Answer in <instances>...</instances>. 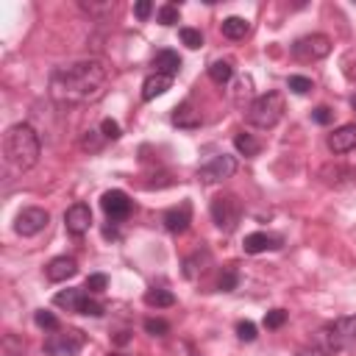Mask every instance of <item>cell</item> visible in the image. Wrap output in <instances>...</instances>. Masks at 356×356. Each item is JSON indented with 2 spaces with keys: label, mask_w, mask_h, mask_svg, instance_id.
I'll return each mask as SVG.
<instances>
[{
  "label": "cell",
  "mask_w": 356,
  "mask_h": 356,
  "mask_svg": "<svg viewBox=\"0 0 356 356\" xmlns=\"http://www.w3.org/2000/svg\"><path fill=\"white\" fill-rule=\"evenodd\" d=\"M248 31H250V25L245 17H225L222 19V36H228V39H245Z\"/></svg>",
  "instance_id": "cell-22"
},
{
  "label": "cell",
  "mask_w": 356,
  "mask_h": 356,
  "mask_svg": "<svg viewBox=\"0 0 356 356\" xmlns=\"http://www.w3.org/2000/svg\"><path fill=\"white\" fill-rule=\"evenodd\" d=\"M153 67H156L153 72H161V75L175 78L178 70H181V58H178L175 50H159V53L153 56Z\"/></svg>",
  "instance_id": "cell-18"
},
{
  "label": "cell",
  "mask_w": 356,
  "mask_h": 356,
  "mask_svg": "<svg viewBox=\"0 0 356 356\" xmlns=\"http://www.w3.org/2000/svg\"><path fill=\"white\" fill-rule=\"evenodd\" d=\"M350 106H353V111H356V95H353V97H350Z\"/></svg>",
  "instance_id": "cell-43"
},
{
  "label": "cell",
  "mask_w": 356,
  "mask_h": 356,
  "mask_svg": "<svg viewBox=\"0 0 356 356\" xmlns=\"http://www.w3.org/2000/svg\"><path fill=\"white\" fill-rule=\"evenodd\" d=\"M81 8L89 14H103V11H114V3H81Z\"/></svg>",
  "instance_id": "cell-40"
},
{
  "label": "cell",
  "mask_w": 356,
  "mask_h": 356,
  "mask_svg": "<svg viewBox=\"0 0 356 356\" xmlns=\"http://www.w3.org/2000/svg\"><path fill=\"white\" fill-rule=\"evenodd\" d=\"M239 217H242V203L236 200V195L225 192L211 200V220L217 222L220 231H234Z\"/></svg>",
  "instance_id": "cell-6"
},
{
  "label": "cell",
  "mask_w": 356,
  "mask_h": 356,
  "mask_svg": "<svg viewBox=\"0 0 356 356\" xmlns=\"http://www.w3.org/2000/svg\"><path fill=\"white\" fill-rule=\"evenodd\" d=\"M64 225L72 236H83L92 225V209L86 203H72L67 211H64Z\"/></svg>",
  "instance_id": "cell-10"
},
{
  "label": "cell",
  "mask_w": 356,
  "mask_h": 356,
  "mask_svg": "<svg viewBox=\"0 0 356 356\" xmlns=\"http://www.w3.org/2000/svg\"><path fill=\"white\" fill-rule=\"evenodd\" d=\"M320 181L325 186H348V184H356V170L345 164H325L320 167Z\"/></svg>",
  "instance_id": "cell-13"
},
{
  "label": "cell",
  "mask_w": 356,
  "mask_h": 356,
  "mask_svg": "<svg viewBox=\"0 0 356 356\" xmlns=\"http://www.w3.org/2000/svg\"><path fill=\"white\" fill-rule=\"evenodd\" d=\"M281 236L278 234H267V231H253V234H248L245 236V242H242V248H245V253H250V256H256V253H264V250H278L281 248Z\"/></svg>",
  "instance_id": "cell-12"
},
{
  "label": "cell",
  "mask_w": 356,
  "mask_h": 356,
  "mask_svg": "<svg viewBox=\"0 0 356 356\" xmlns=\"http://www.w3.org/2000/svg\"><path fill=\"white\" fill-rule=\"evenodd\" d=\"M298 356H328V350L320 348V345H306V348L298 350Z\"/></svg>",
  "instance_id": "cell-42"
},
{
  "label": "cell",
  "mask_w": 356,
  "mask_h": 356,
  "mask_svg": "<svg viewBox=\"0 0 356 356\" xmlns=\"http://www.w3.org/2000/svg\"><path fill=\"white\" fill-rule=\"evenodd\" d=\"M331 53V39L325 33H312V36H300L292 44V56L298 61H320Z\"/></svg>",
  "instance_id": "cell-7"
},
{
  "label": "cell",
  "mask_w": 356,
  "mask_h": 356,
  "mask_svg": "<svg viewBox=\"0 0 356 356\" xmlns=\"http://www.w3.org/2000/svg\"><path fill=\"white\" fill-rule=\"evenodd\" d=\"M170 86H172V78H170V75H161V72H150V75L142 81V97H145V100H153V97L164 95Z\"/></svg>",
  "instance_id": "cell-17"
},
{
  "label": "cell",
  "mask_w": 356,
  "mask_h": 356,
  "mask_svg": "<svg viewBox=\"0 0 356 356\" xmlns=\"http://www.w3.org/2000/svg\"><path fill=\"white\" fill-rule=\"evenodd\" d=\"M33 320H36V325H39V328H47V331H58V320H56V314H53V312H44V309H39Z\"/></svg>",
  "instance_id": "cell-30"
},
{
  "label": "cell",
  "mask_w": 356,
  "mask_h": 356,
  "mask_svg": "<svg viewBox=\"0 0 356 356\" xmlns=\"http://www.w3.org/2000/svg\"><path fill=\"white\" fill-rule=\"evenodd\" d=\"M145 303L147 306H156V309H164V306H172L175 303V295L170 289H147L145 292Z\"/></svg>",
  "instance_id": "cell-23"
},
{
  "label": "cell",
  "mask_w": 356,
  "mask_h": 356,
  "mask_svg": "<svg viewBox=\"0 0 356 356\" xmlns=\"http://www.w3.org/2000/svg\"><path fill=\"white\" fill-rule=\"evenodd\" d=\"M320 339H323L328 353H337V350H345V348L356 345V314L337 317L334 323H325L323 331H320Z\"/></svg>",
  "instance_id": "cell-4"
},
{
  "label": "cell",
  "mask_w": 356,
  "mask_h": 356,
  "mask_svg": "<svg viewBox=\"0 0 356 356\" xmlns=\"http://www.w3.org/2000/svg\"><path fill=\"white\" fill-rule=\"evenodd\" d=\"M108 67L97 58L72 61L67 67L53 70L50 75V97L58 106H86L106 95Z\"/></svg>",
  "instance_id": "cell-1"
},
{
  "label": "cell",
  "mask_w": 356,
  "mask_h": 356,
  "mask_svg": "<svg viewBox=\"0 0 356 356\" xmlns=\"http://www.w3.org/2000/svg\"><path fill=\"white\" fill-rule=\"evenodd\" d=\"M178 36H181V42H184L186 47H192V50H197V47L203 44V33L195 31V28H181Z\"/></svg>",
  "instance_id": "cell-27"
},
{
  "label": "cell",
  "mask_w": 356,
  "mask_h": 356,
  "mask_svg": "<svg viewBox=\"0 0 356 356\" xmlns=\"http://www.w3.org/2000/svg\"><path fill=\"white\" fill-rule=\"evenodd\" d=\"M209 264H211V253H209L206 248H200V250H195V253L184 261V275H186V278H197L200 273L209 270Z\"/></svg>",
  "instance_id": "cell-19"
},
{
  "label": "cell",
  "mask_w": 356,
  "mask_h": 356,
  "mask_svg": "<svg viewBox=\"0 0 356 356\" xmlns=\"http://www.w3.org/2000/svg\"><path fill=\"white\" fill-rule=\"evenodd\" d=\"M172 125H178V128H197L200 125V111H195L189 103H181L172 111Z\"/></svg>",
  "instance_id": "cell-20"
},
{
  "label": "cell",
  "mask_w": 356,
  "mask_h": 356,
  "mask_svg": "<svg viewBox=\"0 0 356 356\" xmlns=\"http://www.w3.org/2000/svg\"><path fill=\"white\" fill-rule=\"evenodd\" d=\"M100 134L106 136V139H120V122L117 120H111V117H106L103 122H100Z\"/></svg>",
  "instance_id": "cell-34"
},
{
  "label": "cell",
  "mask_w": 356,
  "mask_h": 356,
  "mask_svg": "<svg viewBox=\"0 0 356 356\" xmlns=\"http://www.w3.org/2000/svg\"><path fill=\"white\" fill-rule=\"evenodd\" d=\"M83 298H86L83 289H61V292L53 298V303L61 306V309H67V312H78L81 303H83Z\"/></svg>",
  "instance_id": "cell-21"
},
{
  "label": "cell",
  "mask_w": 356,
  "mask_h": 356,
  "mask_svg": "<svg viewBox=\"0 0 356 356\" xmlns=\"http://www.w3.org/2000/svg\"><path fill=\"white\" fill-rule=\"evenodd\" d=\"M39 153H42L39 134L28 122H17V125H11L6 131V136H3V156H6V161L14 170L25 172V170L36 167Z\"/></svg>",
  "instance_id": "cell-2"
},
{
  "label": "cell",
  "mask_w": 356,
  "mask_h": 356,
  "mask_svg": "<svg viewBox=\"0 0 356 356\" xmlns=\"http://www.w3.org/2000/svg\"><path fill=\"white\" fill-rule=\"evenodd\" d=\"M234 172H236V161H234V156L220 153V156L209 159V161L197 170V178H200L203 184H220V181L231 178Z\"/></svg>",
  "instance_id": "cell-8"
},
{
  "label": "cell",
  "mask_w": 356,
  "mask_h": 356,
  "mask_svg": "<svg viewBox=\"0 0 356 356\" xmlns=\"http://www.w3.org/2000/svg\"><path fill=\"white\" fill-rule=\"evenodd\" d=\"M331 117H334V114H331V108H328V106H317V108L312 111V120H314L317 125H328V122H331Z\"/></svg>",
  "instance_id": "cell-39"
},
{
  "label": "cell",
  "mask_w": 356,
  "mask_h": 356,
  "mask_svg": "<svg viewBox=\"0 0 356 356\" xmlns=\"http://www.w3.org/2000/svg\"><path fill=\"white\" fill-rule=\"evenodd\" d=\"M150 11H153V6H150L147 0H139V3L134 6V14H136L139 19H147V17H150Z\"/></svg>",
  "instance_id": "cell-41"
},
{
  "label": "cell",
  "mask_w": 356,
  "mask_h": 356,
  "mask_svg": "<svg viewBox=\"0 0 356 356\" xmlns=\"http://www.w3.org/2000/svg\"><path fill=\"white\" fill-rule=\"evenodd\" d=\"M103 139H106V136H103L100 131H86V134L81 136V147L89 150V153H95V150L103 147Z\"/></svg>",
  "instance_id": "cell-26"
},
{
  "label": "cell",
  "mask_w": 356,
  "mask_h": 356,
  "mask_svg": "<svg viewBox=\"0 0 356 356\" xmlns=\"http://www.w3.org/2000/svg\"><path fill=\"white\" fill-rule=\"evenodd\" d=\"M234 89H236V92H234V103H236V106H242V97L248 100V97L253 95V83H250V78H239Z\"/></svg>",
  "instance_id": "cell-29"
},
{
  "label": "cell",
  "mask_w": 356,
  "mask_h": 356,
  "mask_svg": "<svg viewBox=\"0 0 356 356\" xmlns=\"http://www.w3.org/2000/svg\"><path fill=\"white\" fill-rule=\"evenodd\" d=\"M231 75H234L231 61H211V64H209V78H211L214 83H228Z\"/></svg>",
  "instance_id": "cell-24"
},
{
  "label": "cell",
  "mask_w": 356,
  "mask_h": 356,
  "mask_svg": "<svg viewBox=\"0 0 356 356\" xmlns=\"http://www.w3.org/2000/svg\"><path fill=\"white\" fill-rule=\"evenodd\" d=\"M161 222H164V228H167L170 234H181V231H186V225L192 222V206H189V203H181V206L167 209L164 217H161Z\"/></svg>",
  "instance_id": "cell-14"
},
{
  "label": "cell",
  "mask_w": 356,
  "mask_h": 356,
  "mask_svg": "<svg viewBox=\"0 0 356 356\" xmlns=\"http://www.w3.org/2000/svg\"><path fill=\"white\" fill-rule=\"evenodd\" d=\"M78 314H89V317H100L103 314V306L97 303V300H92L89 295L83 298V303H81V309H78Z\"/></svg>",
  "instance_id": "cell-37"
},
{
  "label": "cell",
  "mask_w": 356,
  "mask_h": 356,
  "mask_svg": "<svg viewBox=\"0 0 356 356\" xmlns=\"http://www.w3.org/2000/svg\"><path fill=\"white\" fill-rule=\"evenodd\" d=\"M284 323H286V312L284 309H273V312L264 314V325L267 328H281Z\"/></svg>",
  "instance_id": "cell-35"
},
{
  "label": "cell",
  "mask_w": 356,
  "mask_h": 356,
  "mask_svg": "<svg viewBox=\"0 0 356 356\" xmlns=\"http://www.w3.org/2000/svg\"><path fill=\"white\" fill-rule=\"evenodd\" d=\"M289 89L295 92V95H306L309 89H312V78H306V75H289Z\"/></svg>",
  "instance_id": "cell-32"
},
{
  "label": "cell",
  "mask_w": 356,
  "mask_h": 356,
  "mask_svg": "<svg viewBox=\"0 0 356 356\" xmlns=\"http://www.w3.org/2000/svg\"><path fill=\"white\" fill-rule=\"evenodd\" d=\"M100 206H103V211H106L111 220H125V217L131 214V197H128L122 189H108V192H103Z\"/></svg>",
  "instance_id": "cell-11"
},
{
  "label": "cell",
  "mask_w": 356,
  "mask_h": 356,
  "mask_svg": "<svg viewBox=\"0 0 356 356\" xmlns=\"http://www.w3.org/2000/svg\"><path fill=\"white\" fill-rule=\"evenodd\" d=\"M236 337H239V339H245V342H253V339H256V325H253L250 320L236 323Z\"/></svg>",
  "instance_id": "cell-38"
},
{
  "label": "cell",
  "mask_w": 356,
  "mask_h": 356,
  "mask_svg": "<svg viewBox=\"0 0 356 356\" xmlns=\"http://www.w3.org/2000/svg\"><path fill=\"white\" fill-rule=\"evenodd\" d=\"M44 273H47V278L50 281H67V278H72L75 273H78V264H75V259H70V256H56V259H50L47 261V267H44Z\"/></svg>",
  "instance_id": "cell-16"
},
{
  "label": "cell",
  "mask_w": 356,
  "mask_h": 356,
  "mask_svg": "<svg viewBox=\"0 0 356 356\" xmlns=\"http://www.w3.org/2000/svg\"><path fill=\"white\" fill-rule=\"evenodd\" d=\"M356 147V125H339L334 134H328V150L331 153H350Z\"/></svg>",
  "instance_id": "cell-15"
},
{
  "label": "cell",
  "mask_w": 356,
  "mask_h": 356,
  "mask_svg": "<svg viewBox=\"0 0 356 356\" xmlns=\"http://www.w3.org/2000/svg\"><path fill=\"white\" fill-rule=\"evenodd\" d=\"M284 95L281 92H267V95H259L253 97V103L248 106V122L267 131V128H275L284 117Z\"/></svg>",
  "instance_id": "cell-3"
},
{
  "label": "cell",
  "mask_w": 356,
  "mask_h": 356,
  "mask_svg": "<svg viewBox=\"0 0 356 356\" xmlns=\"http://www.w3.org/2000/svg\"><path fill=\"white\" fill-rule=\"evenodd\" d=\"M145 331L153 334V337H164V334L170 331V325H167L164 320H159V317H147V320H145Z\"/></svg>",
  "instance_id": "cell-33"
},
{
  "label": "cell",
  "mask_w": 356,
  "mask_h": 356,
  "mask_svg": "<svg viewBox=\"0 0 356 356\" xmlns=\"http://www.w3.org/2000/svg\"><path fill=\"white\" fill-rule=\"evenodd\" d=\"M106 284H108V278H106L103 273H92V275L86 278V286H83V289H89V292H103Z\"/></svg>",
  "instance_id": "cell-36"
},
{
  "label": "cell",
  "mask_w": 356,
  "mask_h": 356,
  "mask_svg": "<svg viewBox=\"0 0 356 356\" xmlns=\"http://www.w3.org/2000/svg\"><path fill=\"white\" fill-rule=\"evenodd\" d=\"M234 147H236L242 156H256V153L261 150V145H259L250 134H236V136H234Z\"/></svg>",
  "instance_id": "cell-25"
},
{
  "label": "cell",
  "mask_w": 356,
  "mask_h": 356,
  "mask_svg": "<svg viewBox=\"0 0 356 356\" xmlns=\"http://www.w3.org/2000/svg\"><path fill=\"white\" fill-rule=\"evenodd\" d=\"M159 22H161V25H175V22H178V6L164 3V6L159 8Z\"/></svg>",
  "instance_id": "cell-31"
},
{
  "label": "cell",
  "mask_w": 356,
  "mask_h": 356,
  "mask_svg": "<svg viewBox=\"0 0 356 356\" xmlns=\"http://www.w3.org/2000/svg\"><path fill=\"white\" fill-rule=\"evenodd\" d=\"M236 284H239V273H236L234 267H228V270H222V275H220V281H217V286H220L222 292H231V289H236Z\"/></svg>",
  "instance_id": "cell-28"
},
{
  "label": "cell",
  "mask_w": 356,
  "mask_h": 356,
  "mask_svg": "<svg viewBox=\"0 0 356 356\" xmlns=\"http://www.w3.org/2000/svg\"><path fill=\"white\" fill-rule=\"evenodd\" d=\"M50 222V214L39 206H28L14 217V231L19 236H36L39 231H44V225Z\"/></svg>",
  "instance_id": "cell-9"
},
{
  "label": "cell",
  "mask_w": 356,
  "mask_h": 356,
  "mask_svg": "<svg viewBox=\"0 0 356 356\" xmlns=\"http://www.w3.org/2000/svg\"><path fill=\"white\" fill-rule=\"evenodd\" d=\"M8 356H14V353H8Z\"/></svg>",
  "instance_id": "cell-44"
},
{
  "label": "cell",
  "mask_w": 356,
  "mask_h": 356,
  "mask_svg": "<svg viewBox=\"0 0 356 356\" xmlns=\"http://www.w3.org/2000/svg\"><path fill=\"white\" fill-rule=\"evenodd\" d=\"M86 345V334L78 328H58L44 339V353L47 356H75Z\"/></svg>",
  "instance_id": "cell-5"
}]
</instances>
